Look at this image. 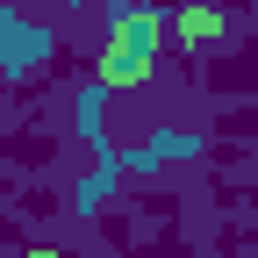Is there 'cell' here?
Instances as JSON below:
<instances>
[{
    "instance_id": "cell-1",
    "label": "cell",
    "mask_w": 258,
    "mask_h": 258,
    "mask_svg": "<svg viewBox=\"0 0 258 258\" xmlns=\"http://www.w3.org/2000/svg\"><path fill=\"white\" fill-rule=\"evenodd\" d=\"M158 36H165L158 8H122L108 22V43H101V86H137L158 64Z\"/></svg>"
},
{
    "instance_id": "cell-2",
    "label": "cell",
    "mask_w": 258,
    "mask_h": 258,
    "mask_svg": "<svg viewBox=\"0 0 258 258\" xmlns=\"http://www.w3.org/2000/svg\"><path fill=\"white\" fill-rule=\"evenodd\" d=\"M43 57V29H22L15 15H0V64H29Z\"/></svg>"
},
{
    "instance_id": "cell-3",
    "label": "cell",
    "mask_w": 258,
    "mask_h": 258,
    "mask_svg": "<svg viewBox=\"0 0 258 258\" xmlns=\"http://www.w3.org/2000/svg\"><path fill=\"white\" fill-rule=\"evenodd\" d=\"M179 36L186 43H215L222 36V8H208V0L201 8H179Z\"/></svg>"
},
{
    "instance_id": "cell-4",
    "label": "cell",
    "mask_w": 258,
    "mask_h": 258,
    "mask_svg": "<svg viewBox=\"0 0 258 258\" xmlns=\"http://www.w3.org/2000/svg\"><path fill=\"white\" fill-rule=\"evenodd\" d=\"M29 258H72V251H29Z\"/></svg>"
}]
</instances>
